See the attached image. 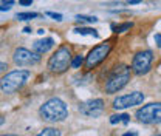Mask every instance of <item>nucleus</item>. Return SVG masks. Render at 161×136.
Masks as SVG:
<instances>
[{
  "label": "nucleus",
  "mask_w": 161,
  "mask_h": 136,
  "mask_svg": "<svg viewBox=\"0 0 161 136\" xmlns=\"http://www.w3.org/2000/svg\"><path fill=\"white\" fill-rule=\"evenodd\" d=\"M42 119L48 121V122H60L68 116V110L64 101H60L59 97H53L50 101H47L39 110Z\"/></svg>",
  "instance_id": "f257e3e1"
},
{
  "label": "nucleus",
  "mask_w": 161,
  "mask_h": 136,
  "mask_svg": "<svg viewBox=\"0 0 161 136\" xmlns=\"http://www.w3.org/2000/svg\"><path fill=\"white\" fill-rule=\"evenodd\" d=\"M130 80V67L127 65H118L113 68L112 74L108 76L105 82V93L107 95H115L119 90H122Z\"/></svg>",
  "instance_id": "f03ea898"
},
{
  "label": "nucleus",
  "mask_w": 161,
  "mask_h": 136,
  "mask_svg": "<svg viewBox=\"0 0 161 136\" xmlns=\"http://www.w3.org/2000/svg\"><path fill=\"white\" fill-rule=\"evenodd\" d=\"M30 71L28 70H16V71H11L8 73L6 76L0 79V90L5 93V95H13L16 93L19 88H22L26 80L30 78Z\"/></svg>",
  "instance_id": "7ed1b4c3"
},
{
  "label": "nucleus",
  "mask_w": 161,
  "mask_h": 136,
  "mask_svg": "<svg viewBox=\"0 0 161 136\" xmlns=\"http://www.w3.org/2000/svg\"><path fill=\"white\" fill-rule=\"evenodd\" d=\"M70 65H71V51L67 45L59 46L56 53L48 59V70L56 74L65 73Z\"/></svg>",
  "instance_id": "20e7f679"
},
{
  "label": "nucleus",
  "mask_w": 161,
  "mask_h": 136,
  "mask_svg": "<svg viewBox=\"0 0 161 136\" xmlns=\"http://www.w3.org/2000/svg\"><path fill=\"white\" fill-rule=\"evenodd\" d=\"M110 51H112V42H102L99 45H96V46H93L92 50H90V53L87 54V57H85V68L87 70H93V68H96L98 65H101L107 56L110 54Z\"/></svg>",
  "instance_id": "39448f33"
},
{
  "label": "nucleus",
  "mask_w": 161,
  "mask_h": 136,
  "mask_svg": "<svg viewBox=\"0 0 161 136\" xmlns=\"http://www.w3.org/2000/svg\"><path fill=\"white\" fill-rule=\"evenodd\" d=\"M138 121L147 125H157L161 124V102H152L144 107H141L136 112Z\"/></svg>",
  "instance_id": "423d86ee"
},
{
  "label": "nucleus",
  "mask_w": 161,
  "mask_h": 136,
  "mask_svg": "<svg viewBox=\"0 0 161 136\" xmlns=\"http://www.w3.org/2000/svg\"><path fill=\"white\" fill-rule=\"evenodd\" d=\"M152 60H153V53L150 50H144V51L136 53L132 60V71L138 76L149 73V70L152 67Z\"/></svg>",
  "instance_id": "0eeeda50"
},
{
  "label": "nucleus",
  "mask_w": 161,
  "mask_h": 136,
  "mask_svg": "<svg viewBox=\"0 0 161 136\" xmlns=\"http://www.w3.org/2000/svg\"><path fill=\"white\" fill-rule=\"evenodd\" d=\"M13 60L19 67H31L40 62V54L36 51H30L26 48H17L13 54Z\"/></svg>",
  "instance_id": "6e6552de"
},
{
  "label": "nucleus",
  "mask_w": 161,
  "mask_h": 136,
  "mask_svg": "<svg viewBox=\"0 0 161 136\" xmlns=\"http://www.w3.org/2000/svg\"><path fill=\"white\" fill-rule=\"evenodd\" d=\"M144 101V95L140 91H133V93H129V95H124V96L116 97L113 101V108L115 110H124V108H130V107H135V105H140Z\"/></svg>",
  "instance_id": "1a4fd4ad"
},
{
  "label": "nucleus",
  "mask_w": 161,
  "mask_h": 136,
  "mask_svg": "<svg viewBox=\"0 0 161 136\" xmlns=\"http://www.w3.org/2000/svg\"><path fill=\"white\" fill-rule=\"evenodd\" d=\"M79 110H80V113L85 115V116L96 117L104 112V101H102V99H92V101H87V102L80 104Z\"/></svg>",
  "instance_id": "9d476101"
},
{
  "label": "nucleus",
  "mask_w": 161,
  "mask_h": 136,
  "mask_svg": "<svg viewBox=\"0 0 161 136\" xmlns=\"http://www.w3.org/2000/svg\"><path fill=\"white\" fill-rule=\"evenodd\" d=\"M53 46H54V40L51 39V37H47V39H40V40H37V42H34V43H33V51H36V53H39V54H45V53H48Z\"/></svg>",
  "instance_id": "9b49d317"
},
{
  "label": "nucleus",
  "mask_w": 161,
  "mask_h": 136,
  "mask_svg": "<svg viewBox=\"0 0 161 136\" xmlns=\"http://www.w3.org/2000/svg\"><path fill=\"white\" fill-rule=\"evenodd\" d=\"M75 33L76 34H84V36H93V37H99L98 31L95 28H88V26H78L75 28Z\"/></svg>",
  "instance_id": "f8f14e48"
},
{
  "label": "nucleus",
  "mask_w": 161,
  "mask_h": 136,
  "mask_svg": "<svg viewBox=\"0 0 161 136\" xmlns=\"http://www.w3.org/2000/svg\"><path fill=\"white\" fill-rule=\"evenodd\" d=\"M133 26V23L132 22H124V23H119V25H112V30H113V33H116V34H121V33H125V31H129L130 28Z\"/></svg>",
  "instance_id": "ddd939ff"
},
{
  "label": "nucleus",
  "mask_w": 161,
  "mask_h": 136,
  "mask_svg": "<svg viewBox=\"0 0 161 136\" xmlns=\"http://www.w3.org/2000/svg\"><path fill=\"white\" fill-rule=\"evenodd\" d=\"M129 121H130V116L129 115H113V116H110V124H129Z\"/></svg>",
  "instance_id": "4468645a"
},
{
  "label": "nucleus",
  "mask_w": 161,
  "mask_h": 136,
  "mask_svg": "<svg viewBox=\"0 0 161 136\" xmlns=\"http://www.w3.org/2000/svg\"><path fill=\"white\" fill-rule=\"evenodd\" d=\"M39 17L37 13H31V11H26V13H17L16 14V19L17 20H31V19H36Z\"/></svg>",
  "instance_id": "2eb2a0df"
},
{
  "label": "nucleus",
  "mask_w": 161,
  "mask_h": 136,
  "mask_svg": "<svg viewBox=\"0 0 161 136\" xmlns=\"http://www.w3.org/2000/svg\"><path fill=\"white\" fill-rule=\"evenodd\" d=\"M75 19L78 23H95V22H98V19L95 16H82V14H78Z\"/></svg>",
  "instance_id": "dca6fc26"
},
{
  "label": "nucleus",
  "mask_w": 161,
  "mask_h": 136,
  "mask_svg": "<svg viewBox=\"0 0 161 136\" xmlns=\"http://www.w3.org/2000/svg\"><path fill=\"white\" fill-rule=\"evenodd\" d=\"M39 135L40 136H59L60 132H59V130H56V128H51V127H48V128H43Z\"/></svg>",
  "instance_id": "f3484780"
},
{
  "label": "nucleus",
  "mask_w": 161,
  "mask_h": 136,
  "mask_svg": "<svg viewBox=\"0 0 161 136\" xmlns=\"http://www.w3.org/2000/svg\"><path fill=\"white\" fill-rule=\"evenodd\" d=\"M82 63H84V56H82V54H78V56H75V57L71 59V67L76 68V70L80 68Z\"/></svg>",
  "instance_id": "a211bd4d"
},
{
  "label": "nucleus",
  "mask_w": 161,
  "mask_h": 136,
  "mask_svg": "<svg viewBox=\"0 0 161 136\" xmlns=\"http://www.w3.org/2000/svg\"><path fill=\"white\" fill-rule=\"evenodd\" d=\"M48 17H51V19H54L56 22H62V14H59V13H53V11H47L45 13Z\"/></svg>",
  "instance_id": "6ab92c4d"
},
{
  "label": "nucleus",
  "mask_w": 161,
  "mask_h": 136,
  "mask_svg": "<svg viewBox=\"0 0 161 136\" xmlns=\"http://www.w3.org/2000/svg\"><path fill=\"white\" fill-rule=\"evenodd\" d=\"M19 3L22 5V6H28V5L33 3V0H19Z\"/></svg>",
  "instance_id": "aec40b11"
},
{
  "label": "nucleus",
  "mask_w": 161,
  "mask_h": 136,
  "mask_svg": "<svg viewBox=\"0 0 161 136\" xmlns=\"http://www.w3.org/2000/svg\"><path fill=\"white\" fill-rule=\"evenodd\" d=\"M155 42L158 46H161V34H155Z\"/></svg>",
  "instance_id": "412c9836"
},
{
  "label": "nucleus",
  "mask_w": 161,
  "mask_h": 136,
  "mask_svg": "<svg viewBox=\"0 0 161 136\" xmlns=\"http://www.w3.org/2000/svg\"><path fill=\"white\" fill-rule=\"evenodd\" d=\"M2 3H3V5H6V6H11V5L14 3V0H2Z\"/></svg>",
  "instance_id": "4be33fe9"
},
{
  "label": "nucleus",
  "mask_w": 161,
  "mask_h": 136,
  "mask_svg": "<svg viewBox=\"0 0 161 136\" xmlns=\"http://www.w3.org/2000/svg\"><path fill=\"white\" fill-rule=\"evenodd\" d=\"M9 8H11V6H6V5H3V3L0 5V11H9Z\"/></svg>",
  "instance_id": "5701e85b"
},
{
  "label": "nucleus",
  "mask_w": 161,
  "mask_h": 136,
  "mask_svg": "<svg viewBox=\"0 0 161 136\" xmlns=\"http://www.w3.org/2000/svg\"><path fill=\"white\" fill-rule=\"evenodd\" d=\"M141 2H142V0H129L127 3H129V5H138V3H141Z\"/></svg>",
  "instance_id": "b1692460"
},
{
  "label": "nucleus",
  "mask_w": 161,
  "mask_h": 136,
  "mask_svg": "<svg viewBox=\"0 0 161 136\" xmlns=\"http://www.w3.org/2000/svg\"><path fill=\"white\" fill-rule=\"evenodd\" d=\"M6 68H8V67H6V63H3V62H0V73H2V71H5Z\"/></svg>",
  "instance_id": "393cba45"
},
{
  "label": "nucleus",
  "mask_w": 161,
  "mask_h": 136,
  "mask_svg": "<svg viewBox=\"0 0 161 136\" xmlns=\"http://www.w3.org/2000/svg\"><path fill=\"white\" fill-rule=\"evenodd\" d=\"M138 133L136 132H127V133H124V136H136Z\"/></svg>",
  "instance_id": "a878e982"
},
{
  "label": "nucleus",
  "mask_w": 161,
  "mask_h": 136,
  "mask_svg": "<svg viewBox=\"0 0 161 136\" xmlns=\"http://www.w3.org/2000/svg\"><path fill=\"white\" fill-rule=\"evenodd\" d=\"M23 33H31V28H30V26H26V28H23Z\"/></svg>",
  "instance_id": "bb28decb"
},
{
  "label": "nucleus",
  "mask_w": 161,
  "mask_h": 136,
  "mask_svg": "<svg viewBox=\"0 0 161 136\" xmlns=\"http://www.w3.org/2000/svg\"><path fill=\"white\" fill-rule=\"evenodd\" d=\"M3 121H5V119H3V117H0V125L3 124Z\"/></svg>",
  "instance_id": "cd10ccee"
}]
</instances>
